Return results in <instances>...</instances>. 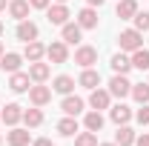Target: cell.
<instances>
[{
	"label": "cell",
	"instance_id": "1",
	"mask_svg": "<svg viewBox=\"0 0 149 146\" xmlns=\"http://www.w3.org/2000/svg\"><path fill=\"white\" fill-rule=\"evenodd\" d=\"M118 43H120V52H135V49L143 46V32H138V29H123L120 37H118Z\"/></svg>",
	"mask_w": 149,
	"mask_h": 146
},
{
	"label": "cell",
	"instance_id": "26",
	"mask_svg": "<svg viewBox=\"0 0 149 146\" xmlns=\"http://www.w3.org/2000/svg\"><path fill=\"white\" fill-rule=\"evenodd\" d=\"M83 126L89 129V132H100V129H103V115H100L97 109L86 112V117H83Z\"/></svg>",
	"mask_w": 149,
	"mask_h": 146
},
{
	"label": "cell",
	"instance_id": "18",
	"mask_svg": "<svg viewBox=\"0 0 149 146\" xmlns=\"http://www.w3.org/2000/svg\"><path fill=\"white\" fill-rule=\"evenodd\" d=\"M77 86H83V89H97L100 86V72H95V69H83L80 77H77Z\"/></svg>",
	"mask_w": 149,
	"mask_h": 146
},
{
	"label": "cell",
	"instance_id": "28",
	"mask_svg": "<svg viewBox=\"0 0 149 146\" xmlns=\"http://www.w3.org/2000/svg\"><path fill=\"white\" fill-rule=\"evenodd\" d=\"M57 132H60L63 138H74V132H77V120H74L72 115H66L63 120H57Z\"/></svg>",
	"mask_w": 149,
	"mask_h": 146
},
{
	"label": "cell",
	"instance_id": "4",
	"mask_svg": "<svg viewBox=\"0 0 149 146\" xmlns=\"http://www.w3.org/2000/svg\"><path fill=\"white\" fill-rule=\"evenodd\" d=\"M46 57H49V63H66L69 60V46L63 40H55V43L46 46Z\"/></svg>",
	"mask_w": 149,
	"mask_h": 146
},
{
	"label": "cell",
	"instance_id": "41",
	"mask_svg": "<svg viewBox=\"0 0 149 146\" xmlns=\"http://www.w3.org/2000/svg\"><path fill=\"white\" fill-rule=\"evenodd\" d=\"M57 3H66V0H57Z\"/></svg>",
	"mask_w": 149,
	"mask_h": 146
},
{
	"label": "cell",
	"instance_id": "5",
	"mask_svg": "<svg viewBox=\"0 0 149 146\" xmlns=\"http://www.w3.org/2000/svg\"><path fill=\"white\" fill-rule=\"evenodd\" d=\"M132 92V83H129V77L126 74H115L109 80V95L112 97H126Z\"/></svg>",
	"mask_w": 149,
	"mask_h": 146
},
{
	"label": "cell",
	"instance_id": "20",
	"mask_svg": "<svg viewBox=\"0 0 149 146\" xmlns=\"http://www.w3.org/2000/svg\"><path fill=\"white\" fill-rule=\"evenodd\" d=\"M109 117L118 123V126H123V123H129V120H132V109L126 106V103H118V106H112V109H109Z\"/></svg>",
	"mask_w": 149,
	"mask_h": 146
},
{
	"label": "cell",
	"instance_id": "38",
	"mask_svg": "<svg viewBox=\"0 0 149 146\" xmlns=\"http://www.w3.org/2000/svg\"><path fill=\"white\" fill-rule=\"evenodd\" d=\"M3 32H6V26H3V20H0V37H3Z\"/></svg>",
	"mask_w": 149,
	"mask_h": 146
},
{
	"label": "cell",
	"instance_id": "23",
	"mask_svg": "<svg viewBox=\"0 0 149 146\" xmlns=\"http://www.w3.org/2000/svg\"><path fill=\"white\" fill-rule=\"evenodd\" d=\"M132 69H141V72H149V49H135L132 52Z\"/></svg>",
	"mask_w": 149,
	"mask_h": 146
},
{
	"label": "cell",
	"instance_id": "21",
	"mask_svg": "<svg viewBox=\"0 0 149 146\" xmlns=\"http://www.w3.org/2000/svg\"><path fill=\"white\" fill-rule=\"evenodd\" d=\"M129 69H132V57L126 52H118V55L112 57V72L115 74H126Z\"/></svg>",
	"mask_w": 149,
	"mask_h": 146
},
{
	"label": "cell",
	"instance_id": "22",
	"mask_svg": "<svg viewBox=\"0 0 149 146\" xmlns=\"http://www.w3.org/2000/svg\"><path fill=\"white\" fill-rule=\"evenodd\" d=\"M135 12H138V3H135V0H118L115 15H118L120 20H132V17H135Z\"/></svg>",
	"mask_w": 149,
	"mask_h": 146
},
{
	"label": "cell",
	"instance_id": "36",
	"mask_svg": "<svg viewBox=\"0 0 149 146\" xmlns=\"http://www.w3.org/2000/svg\"><path fill=\"white\" fill-rule=\"evenodd\" d=\"M86 3H89V6H97V9H100V6H103L106 0H86Z\"/></svg>",
	"mask_w": 149,
	"mask_h": 146
},
{
	"label": "cell",
	"instance_id": "32",
	"mask_svg": "<svg viewBox=\"0 0 149 146\" xmlns=\"http://www.w3.org/2000/svg\"><path fill=\"white\" fill-rule=\"evenodd\" d=\"M135 117H138L141 126H149V103H141V109L135 112Z\"/></svg>",
	"mask_w": 149,
	"mask_h": 146
},
{
	"label": "cell",
	"instance_id": "13",
	"mask_svg": "<svg viewBox=\"0 0 149 146\" xmlns=\"http://www.w3.org/2000/svg\"><path fill=\"white\" fill-rule=\"evenodd\" d=\"M77 26L80 29H97V12H95V6H86V9L77 12Z\"/></svg>",
	"mask_w": 149,
	"mask_h": 146
},
{
	"label": "cell",
	"instance_id": "10",
	"mask_svg": "<svg viewBox=\"0 0 149 146\" xmlns=\"http://www.w3.org/2000/svg\"><path fill=\"white\" fill-rule=\"evenodd\" d=\"M60 29H63V32H60V37H63V43H66V46H74V43H80V37H83V29H80L77 23H63Z\"/></svg>",
	"mask_w": 149,
	"mask_h": 146
},
{
	"label": "cell",
	"instance_id": "2",
	"mask_svg": "<svg viewBox=\"0 0 149 146\" xmlns=\"http://www.w3.org/2000/svg\"><path fill=\"white\" fill-rule=\"evenodd\" d=\"M69 17H72V12H69L66 3H55V6L46 9V20L52 26H63V23H69Z\"/></svg>",
	"mask_w": 149,
	"mask_h": 146
},
{
	"label": "cell",
	"instance_id": "6",
	"mask_svg": "<svg viewBox=\"0 0 149 146\" xmlns=\"http://www.w3.org/2000/svg\"><path fill=\"white\" fill-rule=\"evenodd\" d=\"M29 100H32V106H46L52 100V89L43 83H35V86H29Z\"/></svg>",
	"mask_w": 149,
	"mask_h": 146
},
{
	"label": "cell",
	"instance_id": "16",
	"mask_svg": "<svg viewBox=\"0 0 149 146\" xmlns=\"http://www.w3.org/2000/svg\"><path fill=\"white\" fill-rule=\"evenodd\" d=\"M15 35H17V40H23V43L37 40V26L26 17V20H20V23H17V32H15Z\"/></svg>",
	"mask_w": 149,
	"mask_h": 146
},
{
	"label": "cell",
	"instance_id": "15",
	"mask_svg": "<svg viewBox=\"0 0 149 146\" xmlns=\"http://www.w3.org/2000/svg\"><path fill=\"white\" fill-rule=\"evenodd\" d=\"M109 100H112V95L109 89H92V95H89V106L92 109H109Z\"/></svg>",
	"mask_w": 149,
	"mask_h": 146
},
{
	"label": "cell",
	"instance_id": "3",
	"mask_svg": "<svg viewBox=\"0 0 149 146\" xmlns=\"http://www.w3.org/2000/svg\"><path fill=\"white\" fill-rule=\"evenodd\" d=\"M74 63H77L80 69H92L95 63H97V49H95V46H77Z\"/></svg>",
	"mask_w": 149,
	"mask_h": 146
},
{
	"label": "cell",
	"instance_id": "11",
	"mask_svg": "<svg viewBox=\"0 0 149 146\" xmlns=\"http://www.w3.org/2000/svg\"><path fill=\"white\" fill-rule=\"evenodd\" d=\"M29 83H32L29 72H12V77H9V89H12V92H17V95L29 92Z\"/></svg>",
	"mask_w": 149,
	"mask_h": 146
},
{
	"label": "cell",
	"instance_id": "7",
	"mask_svg": "<svg viewBox=\"0 0 149 146\" xmlns=\"http://www.w3.org/2000/svg\"><path fill=\"white\" fill-rule=\"evenodd\" d=\"M49 74H52V66H49V63H43V60L29 63V77H32L35 83H46V80H49Z\"/></svg>",
	"mask_w": 149,
	"mask_h": 146
},
{
	"label": "cell",
	"instance_id": "35",
	"mask_svg": "<svg viewBox=\"0 0 149 146\" xmlns=\"http://www.w3.org/2000/svg\"><path fill=\"white\" fill-rule=\"evenodd\" d=\"M32 146H52V140H49V138H37Z\"/></svg>",
	"mask_w": 149,
	"mask_h": 146
},
{
	"label": "cell",
	"instance_id": "31",
	"mask_svg": "<svg viewBox=\"0 0 149 146\" xmlns=\"http://www.w3.org/2000/svg\"><path fill=\"white\" fill-rule=\"evenodd\" d=\"M135 29H138V32H146L149 29V12H135Z\"/></svg>",
	"mask_w": 149,
	"mask_h": 146
},
{
	"label": "cell",
	"instance_id": "24",
	"mask_svg": "<svg viewBox=\"0 0 149 146\" xmlns=\"http://www.w3.org/2000/svg\"><path fill=\"white\" fill-rule=\"evenodd\" d=\"M52 89H55L57 95H72V89H74V77H69V74H57L55 83H52Z\"/></svg>",
	"mask_w": 149,
	"mask_h": 146
},
{
	"label": "cell",
	"instance_id": "9",
	"mask_svg": "<svg viewBox=\"0 0 149 146\" xmlns=\"http://www.w3.org/2000/svg\"><path fill=\"white\" fill-rule=\"evenodd\" d=\"M0 120H6V126H17L20 120H23V109H20L17 103H6L3 112H0Z\"/></svg>",
	"mask_w": 149,
	"mask_h": 146
},
{
	"label": "cell",
	"instance_id": "30",
	"mask_svg": "<svg viewBox=\"0 0 149 146\" xmlns=\"http://www.w3.org/2000/svg\"><path fill=\"white\" fill-rule=\"evenodd\" d=\"M74 146H97V135L95 132H80V135H74Z\"/></svg>",
	"mask_w": 149,
	"mask_h": 146
},
{
	"label": "cell",
	"instance_id": "40",
	"mask_svg": "<svg viewBox=\"0 0 149 146\" xmlns=\"http://www.w3.org/2000/svg\"><path fill=\"white\" fill-rule=\"evenodd\" d=\"M0 57H3V43H0Z\"/></svg>",
	"mask_w": 149,
	"mask_h": 146
},
{
	"label": "cell",
	"instance_id": "8",
	"mask_svg": "<svg viewBox=\"0 0 149 146\" xmlns=\"http://www.w3.org/2000/svg\"><path fill=\"white\" fill-rule=\"evenodd\" d=\"M6 143L9 146H29L32 143V132L29 129H20V126H12V132L6 135Z\"/></svg>",
	"mask_w": 149,
	"mask_h": 146
},
{
	"label": "cell",
	"instance_id": "39",
	"mask_svg": "<svg viewBox=\"0 0 149 146\" xmlns=\"http://www.w3.org/2000/svg\"><path fill=\"white\" fill-rule=\"evenodd\" d=\"M97 146H118V143H97Z\"/></svg>",
	"mask_w": 149,
	"mask_h": 146
},
{
	"label": "cell",
	"instance_id": "33",
	"mask_svg": "<svg viewBox=\"0 0 149 146\" xmlns=\"http://www.w3.org/2000/svg\"><path fill=\"white\" fill-rule=\"evenodd\" d=\"M29 6H32V9H49L52 0H29Z\"/></svg>",
	"mask_w": 149,
	"mask_h": 146
},
{
	"label": "cell",
	"instance_id": "19",
	"mask_svg": "<svg viewBox=\"0 0 149 146\" xmlns=\"http://www.w3.org/2000/svg\"><path fill=\"white\" fill-rule=\"evenodd\" d=\"M29 9H32V6H29V0H9V15L17 20V23L29 17Z\"/></svg>",
	"mask_w": 149,
	"mask_h": 146
},
{
	"label": "cell",
	"instance_id": "14",
	"mask_svg": "<svg viewBox=\"0 0 149 146\" xmlns=\"http://www.w3.org/2000/svg\"><path fill=\"white\" fill-rule=\"evenodd\" d=\"M60 109H63V115L77 117V115L83 112V97H77V95H66V97H63V103H60Z\"/></svg>",
	"mask_w": 149,
	"mask_h": 146
},
{
	"label": "cell",
	"instance_id": "34",
	"mask_svg": "<svg viewBox=\"0 0 149 146\" xmlns=\"http://www.w3.org/2000/svg\"><path fill=\"white\" fill-rule=\"evenodd\" d=\"M135 146H149V132L146 135H138V138H135Z\"/></svg>",
	"mask_w": 149,
	"mask_h": 146
},
{
	"label": "cell",
	"instance_id": "42",
	"mask_svg": "<svg viewBox=\"0 0 149 146\" xmlns=\"http://www.w3.org/2000/svg\"><path fill=\"white\" fill-rule=\"evenodd\" d=\"M0 143H3V138H0Z\"/></svg>",
	"mask_w": 149,
	"mask_h": 146
},
{
	"label": "cell",
	"instance_id": "29",
	"mask_svg": "<svg viewBox=\"0 0 149 146\" xmlns=\"http://www.w3.org/2000/svg\"><path fill=\"white\" fill-rule=\"evenodd\" d=\"M129 95L138 100V103H149V80H146V83H132Z\"/></svg>",
	"mask_w": 149,
	"mask_h": 146
},
{
	"label": "cell",
	"instance_id": "27",
	"mask_svg": "<svg viewBox=\"0 0 149 146\" xmlns=\"http://www.w3.org/2000/svg\"><path fill=\"white\" fill-rule=\"evenodd\" d=\"M115 143H118V146H135V132H132L126 123L118 126V132H115Z\"/></svg>",
	"mask_w": 149,
	"mask_h": 146
},
{
	"label": "cell",
	"instance_id": "12",
	"mask_svg": "<svg viewBox=\"0 0 149 146\" xmlns=\"http://www.w3.org/2000/svg\"><path fill=\"white\" fill-rule=\"evenodd\" d=\"M20 63H23V55H17V52H3V57H0V69L3 72H20Z\"/></svg>",
	"mask_w": 149,
	"mask_h": 146
},
{
	"label": "cell",
	"instance_id": "17",
	"mask_svg": "<svg viewBox=\"0 0 149 146\" xmlns=\"http://www.w3.org/2000/svg\"><path fill=\"white\" fill-rule=\"evenodd\" d=\"M43 55H46V46H43L40 40H29V43H26V49H23V57H26L29 63L43 60Z\"/></svg>",
	"mask_w": 149,
	"mask_h": 146
},
{
	"label": "cell",
	"instance_id": "37",
	"mask_svg": "<svg viewBox=\"0 0 149 146\" xmlns=\"http://www.w3.org/2000/svg\"><path fill=\"white\" fill-rule=\"evenodd\" d=\"M9 9V0H0V12H6Z\"/></svg>",
	"mask_w": 149,
	"mask_h": 146
},
{
	"label": "cell",
	"instance_id": "25",
	"mask_svg": "<svg viewBox=\"0 0 149 146\" xmlns=\"http://www.w3.org/2000/svg\"><path fill=\"white\" fill-rule=\"evenodd\" d=\"M23 123H26V129H35L43 123V112H40V106H32V109H23Z\"/></svg>",
	"mask_w": 149,
	"mask_h": 146
}]
</instances>
